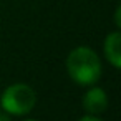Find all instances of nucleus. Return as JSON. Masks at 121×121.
<instances>
[{"instance_id": "nucleus-1", "label": "nucleus", "mask_w": 121, "mask_h": 121, "mask_svg": "<svg viewBox=\"0 0 121 121\" xmlns=\"http://www.w3.org/2000/svg\"><path fill=\"white\" fill-rule=\"evenodd\" d=\"M66 71L78 85H93L101 75V61L88 47L75 48L66 58Z\"/></svg>"}, {"instance_id": "nucleus-5", "label": "nucleus", "mask_w": 121, "mask_h": 121, "mask_svg": "<svg viewBox=\"0 0 121 121\" xmlns=\"http://www.w3.org/2000/svg\"><path fill=\"white\" fill-rule=\"evenodd\" d=\"M119 15H121V9L118 7V9H116V13H114V20H116V27H121V20H119Z\"/></svg>"}, {"instance_id": "nucleus-7", "label": "nucleus", "mask_w": 121, "mask_h": 121, "mask_svg": "<svg viewBox=\"0 0 121 121\" xmlns=\"http://www.w3.org/2000/svg\"><path fill=\"white\" fill-rule=\"evenodd\" d=\"M0 121H12L10 116L7 114V111H0Z\"/></svg>"}, {"instance_id": "nucleus-6", "label": "nucleus", "mask_w": 121, "mask_h": 121, "mask_svg": "<svg viewBox=\"0 0 121 121\" xmlns=\"http://www.w3.org/2000/svg\"><path fill=\"white\" fill-rule=\"evenodd\" d=\"M80 121H101L99 118H96L95 114H88V116H85V118H81Z\"/></svg>"}, {"instance_id": "nucleus-3", "label": "nucleus", "mask_w": 121, "mask_h": 121, "mask_svg": "<svg viewBox=\"0 0 121 121\" xmlns=\"http://www.w3.org/2000/svg\"><path fill=\"white\" fill-rule=\"evenodd\" d=\"M108 106V98H106V93L101 90V88H91L85 98H83V108L86 109L88 114H99L106 109Z\"/></svg>"}, {"instance_id": "nucleus-4", "label": "nucleus", "mask_w": 121, "mask_h": 121, "mask_svg": "<svg viewBox=\"0 0 121 121\" xmlns=\"http://www.w3.org/2000/svg\"><path fill=\"white\" fill-rule=\"evenodd\" d=\"M104 55L114 68L121 66V35H119V32H113L106 37V40H104Z\"/></svg>"}, {"instance_id": "nucleus-8", "label": "nucleus", "mask_w": 121, "mask_h": 121, "mask_svg": "<svg viewBox=\"0 0 121 121\" xmlns=\"http://www.w3.org/2000/svg\"><path fill=\"white\" fill-rule=\"evenodd\" d=\"M28 121H35V119H28Z\"/></svg>"}, {"instance_id": "nucleus-2", "label": "nucleus", "mask_w": 121, "mask_h": 121, "mask_svg": "<svg viewBox=\"0 0 121 121\" xmlns=\"http://www.w3.org/2000/svg\"><path fill=\"white\" fill-rule=\"evenodd\" d=\"M37 103V95L33 88H30L25 83H15L10 85L4 95H2V108L9 114H27L33 109Z\"/></svg>"}]
</instances>
